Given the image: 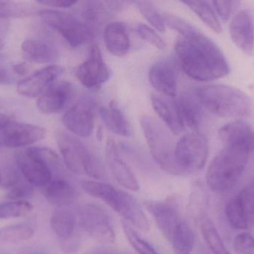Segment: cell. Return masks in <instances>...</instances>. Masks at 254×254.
<instances>
[{
	"label": "cell",
	"mask_w": 254,
	"mask_h": 254,
	"mask_svg": "<svg viewBox=\"0 0 254 254\" xmlns=\"http://www.w3.org/2000/svg\"><path fill=\"white\" fill-rule=\"evenodd\" d=\"M144 205L161 234L171 243L186 221L181 216L177 207L168 201L155 200L145 201Z\"/></svg>",
	"instance_id": "11"
},
{
	"label": "cell",
	"mask_w": 254,
	"mask_h": 254,
	"mask_svg": "<svg viewBox=\"0 0 254 254\" xmlns=\"http://www.w3.org/2000/svg\"><path fill=\"white\" fill-rule=\"evenodd\" d=\"M1 172H0V184H1Z\"/></svg>",
	"instance_id": "52"
},
{
	"label": "cell",
	"mask_w": 254,
	"mask_h": 254,
	"mask_svg": "<svg viewBox=\"0 0 254 254\" xmlns=\"http://www.w3.org/2000/svg\"><path fill=\"white\" fill-rule=\"evenodd\" d=\"M195 95L201 107L215 116L243 119L252 113L250 97L240 89L223 85L200 86Z\"/></svg>",
	"instance_id": "2"
},
{
	"label": "cell",
	"mask_w": 254,
	"mask_h": 254,
	"mask_svg": "<svg viewBox=\"0 0 254 254\" xmlns=\"http://www.w3.org/2000/svg\"><path fill=\"white\" fill-rule=\"evenodd\" d=\"M43 20L61 34L72 48H77L90 41L95 35V30L83 19L74 15L52 9L40 10Z\"/></svg>",
	"instance_id": "7"
},
{
	"label": "cell",
	"mask_w": 254,
	"mask_h": 254,
	"mask_svg": "<svg viewBox=\"0 0 254 254\" xmlns=\"http://www.w3.org/2000/svg\"><path fill=\"white\" fill-rule=\"evenodd\" d=\"M235 197L252 227L254 224V188L249 184Z\"/></svg>",
	"instance_id": "38"
},
{
	"label": "cell",
	"mask_w": 254,
	"mask_h": 254,
	"mask_svg": "<svg viewBox=\"0 0 254 254\" xmlns=\"http://www.w3.org/2000/svg\"><path fill=\"white\" fill-rule=\"evenodd\" d=\"M39 10L32 3L25 1H0V17L20 18L38 14Z\"/></svg>",
	"instance_id": "31"
},
{
	"label": "cell",
	"mask_w": 254,
	"mask_h": 254,
	"mask_svg": "<svg viewBox=\"0 0 254 254\" xmlns=\"http://www.w3.org/2000/svg\"><path fill=\"white\" fill-rule=\"evenodd\" d=\"M212 7L214 9L216 14L224 21L226 22L231 18V15L237 10L240 5V1H212Z\"/></svg>",
	"instance_id": "41"
},
{
	"label": "cell",
	"mask_w": 254,
	"mask_h": 254,
	"mask_svg": "<svg viewBox=\"0 0 254 254\" xmlns=\"http://www.w3.org/2000/svg\"><path fill=\"white\" fill-rule=\"evenodd\" d=\"M34 195V186L30 183H20L10 189L6 198L10 201H25Z\"/></svg>",
	"instance_id": "43"
},
{
	"label": "cell",
	"mask_w": 254,
	"mask_h": 254,
	"mask_svg": "<svg viewBox=\"0 0 254 254\" xmlns=\"http://www.w3.org/2000/svg\"><path fill=\"white\" fill-rule=\"evenodd\" d=\"M229 32L234 44L247 55L254 51V25L249 10H239L231 19Z\"/></svg>",
	"instance_id": "15"
},
{
	"label": "cell",
	"mask_w": 254,
	"mask_h": 254,
	"mask_svg": "<svg viewBox=\"0 0 254 254\" xmlns=\"http://www.w3.org/2000/svg\"><path fill=\"white\" fill-rule=\"evenodd\" d=\"M163 16L166 25L180 34L175 52L181 67L189 77L208 82L229 74L226 58L210 37L180 16L170 13Z\"/></svg>",
	"instance_id": "1"
},
{
	"label": "cell",
	"mask_w": 254,
	"mask_h": 254,
	"mask_svg": "<svg viewBox=\"0 0 254 254\" xmlns=\"http://www.w3.org/2000/svg\"><path fill=\"white\" fill-rule=\"evenodd\" d=\"M73 86L70 82H55L37 100L39 110L45 114H54L64 110L72 98Z\"/></svg>",
	"instance_id": "17"
},
{
	"label": "cell",
	"mask_w": 254,
	"mask_h": 254,
	"mask_svg": "<svg viewBox=\"0 0 254 254\" xmlns=\"http://www.w3.org/2000/svg\"><path fill=\"white\" fill-rule=\"evenodd\" d=\"M35 230L28 224H16L0 228V244H16L31 240Z\"/></svg>",
	"instance_id": "29"
},
{
	"label": "cell",
	"mask_w": 254,
	"mask_h": 254,
	"mask_svg": "<svg viewBox=\"0 0 254 254\" xmlns=\"http://www.w3.org/2000/svg\"><path fill=\"white\" fill-rule=\"evenodd\" d=\"M142 16L146 21L159 32L164 33L166 31L165 21L164 16L160 13L155 4L152 1H134Z\"/></svg>",
	"instance_id": "34"
},
{
	"label": "cell",
	"mask_w": 254,
	"mask_h": 254,
	"mask_svg": "<svg viewBox=\"0 0 254 254\" xmlns=\"http://www.w3.org/2000/svg\"><path fill=\"white\" fill-rule=\"evenodd\" d=\"M21 49L24 58L33 64L52 62L58 57L55 49L47 43L39 40H25L21 45Z\"/></svg>",
	"instance_id": "27"
},
{
	"label": "cell",
	"mask_w": 254,
	"mask_h": 254,
	"mask_svg": "<svg viewBox=\"0 0 254 254\" xmlns=\"http://www.w3.org/2000/svg\"><path fill=\"white\" fill-rule=\"evenodd\" d=\"M124 232L128 243L138 254H159L155 248L138 235L137 231L125 221L122 222Z\"/></svg>",
	"instance_id": "35"
},
{
	"label": "cell",
	"mask_w": 254,
	"mask_h": 254,
	"mask_svg": "<svg viewBox=\"0 0 254 254\" xmlns=\"http://www.w3.org/2000/svg\"><path fill=\"white\" fill-rule=\"evenodd\" d=\"M175 155L183 175L201 171L208 156L207 137L198 131L186 134L176 143Z\"/></svg>",
	"instance_id": "8"
},
{
	"label": "cell",
	"mask_w": 254,
	"mask_h": 254,
	"mask_svg": "<svg viewBox=\"0 0 254 254\" xmlns=\"http://www.w3.org/2000/svg\"><path fill=\"white\" fill-rule=\"evenodd\" d=\"M171 245L174 254H191L195 245V236L189 224L185 221Z\"/></svg>",
	"instance_id": "33"
},
{
	"label": "cell",
	"mask_w": 254,
	"mask_h": 254,
	"mask_svg": "<svg viewBox=\"0 0 254 254\" xmlns=\"http://www.w3.org/2000/svg\"><path fill=\"white\" fill-rule=\"evenodd\" d=\"M44 195L50 204L59 208L71 205L78 196L77 191L72 185L62 178L52 180L45 187Z\"/></svg>",
	"instance_id": "24"
},
{
	"label": "cell",
	"mask_w": 254,
	"mask_h": 254,
	"mask_svg": "<svg viewBox=\"0 0 254 254\" xmlns=\"http://www.w3.org/2000/svg\"><path fill=\"white\" fill-rule=\"evenodd\" d=\"M86 254H129L112 248L99 247L91 249Z\"/></svg>",
	"instance_id": "46"
},
{
	"label": "cell",
	"mask_w": 254,
	"mask_h": 254,
	"mask_svg": "<svg viewBox=\"0 0 254 254\" xmlns=\"http://www.w3.org/2000/svg\"><path fill=\"white\" fill-rule=\"evenodd\" d=\"M2 132L1 143L6 147L21 148L34 144L46 137L45 128L13 121Z\"/></svg>",
	"instance_id": "18"
},
{
	"label": "cell",
	"mask_w": 254,
	"mask_h": 254,
	"mask_svg": "<svg viewBox=\"0 0 254 254\" xmlns=\"http://www.w3.org/2000/svg\"><path fill=\"white\" fill-rule=\"evenodd\" d=\"M219 138L223 147L238 149L249 155L254 151V130L242 119L223 125L219 130Z\"/></svg>",
	"instance_id": "13"
},
{
	"label": "cell",
	"mask_w": 254,
	"mask_h": 254,
	"mask_svg": "<svg viewBox=\"0 0 254 254\" xmlns=\"http://www.w3.org/2000/svg\"><path fill=\"white\" fill-rule=\"evenodd\" d=\"M104 40L107 50L115 56H125L131 46L128 31L123 22H111L107 24L104 28Z\"/></svg>",
	"instance_id": "23"
},
{
	"label": "cell",
	"mask_w": 254,
	"mask_h": 254,
	"mask_svg": "<svg viewBox=\"0 0 254 254\" xmlns=\"http://www.w3.org/2000/svg\"><path fill=\"white\" fill-rule=\"evenodd\" d=\"M249 154L231 148L223 147L209 166L206 180L210 189L222 194L233 189L241 177Z\"/></svg>",
	"instance_id": "5"
},
{
	"label": "cell",
	"mask_w": 254,
	"mask_h": 254,
	"mask_svg": "<svg viewBox=\"0 0 254 254\" xmlns=\"http://www.w3.org/2000/svg\"><path fill=\"white\" fill-rule=\"evenodd\" d=\"M3 46H4V43H3L2 40L0 39V50L2 49Z\"/></svg>",
	"instance_id": "50"
},
{
	"label": "cell",
	"mask_w": 254,
	"mask_h": 254,
	"mask_svg": "<svg viewBox=\"0 0 254 254\" xmlns=\"http://www.w3.org/2000/svg\"><path fill=\"white\" fill-rule=\"evenodd\" d=\"M201 231L204 240L214 254H231L227 250L213 222L206 215L201 218Z\"/></svg>",
	"instance_id": "30"
},
{
	"label": "cell",
	"mask_w": 254,
	"mask_h": 254,
	"mask_svg": "<svg viewBox=\"0 0 254 254\" xmlns=\"http://www.w3.org/2000/svg\"><path fill=\"white\" fill-rule=\"evenodd\" d=\"M95 108L93 100L82 98L64 113V126L76 137H89L95 128Z\"/></svg>",
	"instance_id": "12"
},
{
	"label": "cell",
	"mask_w": 254,
	"mask_h": 254,
	"mask_svg": "<svg viewBox=\"0 0 254 254\" xmlns=\"http://www.w3.org/2000/svg\"><path fill=\"white\" fill-rule=\"evenodd\" d=\"M181 119L185 127H188L192 131H198L201 125V105L196 95L185 93L177 100Z\"/></svg>",
	"instance_id": "25"
},
{
	"label": "cell",
	"mask_w": 254,
	"mask_h": 254,
	"mask_svg": "<svg viewBox=\"0 0 254 254\" xmlns=\"http://www.w3.org/2000/svg\"><path fill=\"white\" fill-rule=\"evenodd\" d=\"M106 160L107 165L118 183L128 190L140 189V185L134 173L124 161L119 152V147L113 139H108L106 144Z\"/></svg>",
	"instance_id": "16"
},
{
	"label": "cell",
	"mask_w": 254,
	"mask_h": 254,
	"mask_svg": "<svg viewBox=\"0 0 254 254\" xmlns=\"http://www.w3.org/2000/svg\"><path fill=\"white\" fill-rule=\"evenodd\" d=\"M10 82V76L8 72L4 69H0V85H7Z\"/></svg>",
	"instance_id": "49"
},
{
	"label": "cell",
	"mask_w": 254,
	"mask_h": 254,
	"mask_svg": "<svg viewBox=\"0 0 254 254\" xmlns=\"http://www.w3.org/2000/svg\"><path fill=\"white\" fill-rule=\"evenodd\" d=\"M12 70L16 74L20 76H25L29 72L30 68L28 64L25 62L19 63V64H14L12 67Z\"/></svg>",
	"instance_id": "47"
},
{
	"label": "cell",
	"mask_w": 254,
	"mask_h": 254,
	"mask_svg": "<svg viewBox=\"0 0 254 254\" xmlns=\"http://www.w3.org/2000/svg\"><path fill=\"white\" fill-rule=\"evenodd\" d=\"M150 101L155 113L173 134H179L185 130L177 101L159 93H152Z\"/></svg>",
	"instance_id": "22"
},
{
	"label": "cell",
	"mask_w": 254,
	"mask_h": 254,
	"mask_svg": "<svg viewBox=\"0 0 254 254\" xmlns=\"http://www.w3.org/2000/svg\"><path fill=\"white\" fill-rule=\"evenodd\" d=\"M16 163L21 174L33 186L46 187L52 181V169L25 151L17 154Z\"/></svg>",
	"instance_id": "19"
},
{
	"label": "cell",
	"mask_w": 254,
	"mask_h": 254,
	"mask_svg": "<svg viewBox=\"0 0 254 254\" xmlns=\"http://www.w3.org/2000/svg\"><path fill=\"white\" fill-rule=\"evenodd\" d=\"M1 101H0V108H1Z\"/></svg>",
	"instance_id": "53"
},
{
	"label": "cell",
	"mask_w": 254,
	"mask_h": 254,
	"mask_svg": "<svg viewBox=\"0 0 254 254\" xmlns=\"http://www.w3.org/2000/svg\"><path fill=\"white\" fill-rule=\"evenodd\" d=\"M108 10L105 1H89L83 8V20L95 31L105 21Z\"/></svg>",
	"instance_id": "32"
},
{
	"label": "cell",
	"mask_w": 254,
	"mask_h": 254,
	"mask_svg": "<svg viewBox=\"0 0 254 254\" xmlns=\"http://www.w3.org/2000/svg\"><path fill=\"white\" fill-rule=\"evenodd\" d=\"M50 226L54 234L68 246L77 247L78 231L80 229L76 213L65 208H58L52 213L50 219ZM67 248V249H68Z\"/></svg>",
	"instance_id": "21"
},
{
	"label": "cell",
	"mask_w": 254,
	"mask_h": 254,
	"mask_svg": "<svg viewBox=\"0 0 254 254\" xmlns=\"http://www.w3.org/2000/svg\"><path fill=\"white\" fill-rule=\"evenodd\" d=\"M100 115L103 122L109 130L122 137H130L131 129L125 113L115 102H111L107 107L100 109Z\"/></svg>",
	"instance_id": "26"
},
{
	"label": "cell",
	"mask_w": 254,
	"mask_h": 254,
	"mask_svg": "<svg viewBox=\"0 0 254 254\" xmlns=\"http://www.w3.org/2000/svg\"><path fill=\"white\" fill-rule=\"evenodd\" d=\"M55 137L64 163L70 171L86 174L95 180L107 177L101 160L78 137L61 129L57 130Z\"/></svg>",
	"instance_id": "4"
},
{
	"label": "cell",
	"mask_w": 254,
	"mask_h": 254,
	"mask_svg": "<svg viewBox=\"0 0 254 254\" xmlns=\"http://www.w3.org/2000/svg\"><path fill=\"white\" fill-rule=\"evenodd\" d=\"M225 215L230 225L236 229L246 230L251 228L236 197L231 198L225 207Z\"/></svg>",
	"instance_id": "37"
},
{
	"label": "cell",
	"mask_w": 254,
	"mask_h": 254,
	"mask_svg": "<svg viewBox=\"0 0 254 254\" xmlns=\"http://www.w3.org/2000/svg\"><path fill=\"white\" fill-rule=\"evenodd\" d=\"M20 176L14 170H9L5 174H1V183L0 187L3 189H12L19 184Z\"/></svg>",
	"instance_id": "44"
},
{
	"label": "cell",
	"mask_w": 254,
	"mask_h": 254,
	"mask_svg": "<svg viewBox=\"0 0 254 254\" xmlns=\"http://www.w3.org/2000/svg\"><path fill=\"white\" fill-rule=\"evenodd\" d=\"M75 76L83 86L89 89H99L110 80L111 71L98 45H92L87 59L76 69Z\"/></svg>",
	"instance_id": "10"
},
{
	"label": "cell",
	"mask_w": 254,
	"mask_h": 254,
	"mask_svg": "<svg viewBox=\"0 0 254 254\" xmlns=\"http://www.w3.org/2000/svg\"><path fill=\"white\" fill-rule=\"evenodd\" d=\"M136 31L140 38L143 39L144 41L147 42L156 49L164 50L167 47V44L164 39L157 33V31H155V30L148 26L147 25L138 24L136 27Z\"/></svg>",
	"instance_id": "39"
},
{
	"label": "cell",
	"mask_w": 254,
	"mask_h": 254,
	"mask_svg": "<svg viewBox=\"0 0 254 254\" xmlns=\"http://www.w3.org/2000/svg\"><path fill=\"white\" fill-rule=\"evenodd\" d=\"M237 254H254V237L249 233L239 234L234 240Z\"/></svg>",
	"instance_id": "42"
},
{
	"label": "cell",
	"mask_w": 254,
	"mask_h": 254,
	"mask_svg": "<svg viewBox=\"0 0 254 254\" xmlns=\"http://www.w3.org/2000/svg\"><path fill=\"white\" fill-rule=\"evenodd\" d=\"M149 81L152 87L158 92L170 98L177 94V76L176 69L168 61L155 63L149 70Z\"/></svg>",
	"instance_id": "20"
},
{
	"label": "cell",
	"mask_w": 254,
	"mask_h": 254,
	"mask_svg": "<svg viewBox=\"0 0 254 254\" xmlns=\"http://www.w3.org/2000/svg\"><path fill=\"white\" fill-rule=\"evenodd\" d=\"M37 3L49 7H58V8H68L72 7L77 4V1H70V0H41L37 1Z\"/></svg>",
	"instance_id": "45"
},
{
	"label": "cell",
	"mask_w": 254,
	"mask_h": 254,
	"mask_svg": "<svg viewBox=\"0 0 254 254\" xmlns=\"http://www.w3.org/2000/svg\"><path fill=\"white\" fill-rule=\"evenodd\" d=\"M82 188L91 196L98 198L142 231H148L149 223L143 207L131 194L104 182L86 180Z\"/></svg>",
	"instance_id": "3"
},
{
	"label": "cell",
	"mask_w": 254,
	"mask_h": 254,
	"mask_svg": "<svg viewBox=\"0 0 254 254\" xmlns=\"http://www.w3.org/2000/svg\"><path fill=\"white\" fill-rule=\"evenodd\" d=\"M182 3L192 10L212 31L216 34L222 32V25L210 1H185Z\"/></svg>",
	"instance_id": "28"
},
{
	"label": "cell",
	"mask_w": 254,
	"mask_h": 254,
	"mask_svg": "<svg viewBox=\"0 0 254 254\" xmlns=\"http://www.w3.org/2000/svg\"><path fill=\"white\" fill-rule=\"evenodd\" d=\"M13 119L11 116L5 114H0V131H3L7 128L12 122Z\"/></svg>",
	"instance_id": "48"
},
{
	"label": "cell",
	"mask_w": 254,
	"mask_h": 254,
	"mask_svg": "<svg viewBox=\"0 0 254 254\" xmlns=\"http://www.w3.org/2000/svg\"><path fill=\"white\" fill-rule=\"evenodd\" d=\"M140 124L155 162L167 173L183 175L176 162V145L167 130L158 121L147 115L140 117Z\"/></svg>",
	"instance_id": "6"
},
{
	"label": "cell",
	"mask_w": 254,
	"mask_h": 254,
	"mask_svg": "<svg viewBox=\"0 0 254 254\" xmlns=\"http://www.w3.org/2000/svg\"><path fill=\"white\" fill-rule=\"evenodd\" d=\"M249 184L250 185V186H252V187L254 188V178L250 182V183H249Z\"/></svg>",
	"instance_id": "51"
},
{
	"label": "cell",
	"mask_w": 254,
	"mask_h": 254,
	"mask_svg": "<svg viewBox=\"0 0 254 254\" xmlns=\"http://www.w3.org/2000/svg\"><path fill=\"white\" fill-rule=\"evenodd\" d=\"M34 207L26 201H10L0 204V219H13L25 216L32 211Z\"/></svg>",
	"instance_id": "36"
},
{
	"label": "cell",
	"mask_w": 254,
	"mask_h": 254,
	"mask_svg": "<svg viewBox=\"0 0 254 254\" xmlns=\"http://www.w3.org/2000/svg\"><path fill=\"white\" fill-rule=\"evenodd\" d=\"M26 153L47 164L53 169L58 166L59 158L55 151L43 147H29L25 150Z\"/></svg>",
	"instance_id": "40"
},
{
	"label": "cell",
	"mask_w": 254,
	"mask_h": 254,
	"mask_svg": "<svg viewBox=\"0 0 254 254\" xmlns=\"http://www.w3.org/2000/svg\"><path fill=\"white\" fill-rule=\"evenodd\" d=\"M64 69L58 65L43 67L18 83L17 92L22 96L28 98L40 97L46 92L57 79L62 74Z\"/></svg>",
	"instance_id": "14"
},
{
	"label": "cell",
	"mask_w": 254,
	"mask_h": 254,
	"mask_svg": "<svg viewBox=\"0 0 254 254\" xmlns=\"http://www.w3.org/2000/svg\"><path fill=\"white\" fill-rule=\"evenodd\" d=\"M76 214L80 229L94 240L107 244L114 243V223L110 213L104 207L89 203L81 206Z\"/></svg>",
	"instance_id": "9"
}]
</instances>
